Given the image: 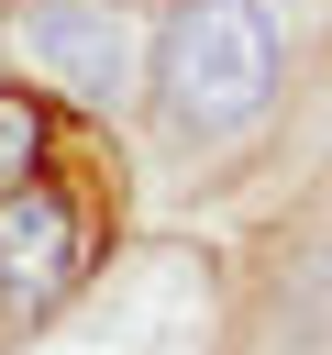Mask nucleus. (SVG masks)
Wrapping results in <instances>:
<instances>
[{
	"mask_svg": "<svg viewBox=\"0 0 332 355\" xmlns=\"http://www.w3.org/2000/svg\"><path fill=\"white\" fill-rule=\"evenodd\" d=\"M77 277V222L55 189H11L0 200V300L11 311H44L55 288Z\"/></svg>",
	"mask_w": 332,
	"mask_h": 355,
	"instance_id": "3",
	"label": "nucleus"
},
{
	"mask_svg": "<svg viewBox=\"0 0 332 355\" xmlns=\"http://www.w3.org/2000/svg\"><path fill=\"white\" fill-rule=\"evenodd\" d=\"M155 100L177 133H243L277 100V11L266 0H177L155 33Z\"/></svg>",
	"mask_w": 332,
	"mask_h": 355,
	"instance_id": "1",
	"label": "nucleus"
},
{
	"mask_svg": "<svg viewBox=\"0 0 332 355\" xmlns=\"http://www.w3.org/2000/svg\"><path fill=\"white\" fill-rule=\"evenodd\" d=\"M33 155H44V122H33V100H0V200L33 178Z\"/></svg>",
	"mask_w": 332,
	"mask_h": 355,
	"instance_id": "4",
	"label": "nucleus"
},
{
	"mask_svg": "<svg viewBox=\"0 0 332 355\" xmlns=\"http://www.w3.org/2000/svg\"><path fill=\"white\" fill-rule=\"evenodd\" d=\"M11 44H22V67H33L44 89H66V100H89V111H111V100L133 89V55H144L111 0H33Z\"/></svg>",
	"mask_w": 332,
	"mask_h": 355,
	"instance_id": "2",
	"label": "nucleus"
}]
</instances>
